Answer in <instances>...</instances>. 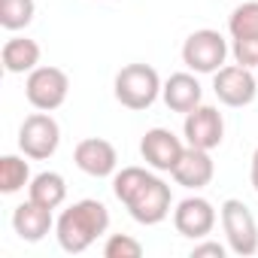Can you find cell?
Returning <instances> with one entry per match:
<instances>
[{"mask_svg": "<svg viewBox=\"0 0 258 258\" xmlns=\"http://www.w3.org/2000/svg\"><path fill=\"white\" fill-rule=\"evenodd\" d=\"M28 198L37 201V204H43V207H49V210H58V207L67 201V182H64V176L55 173V170L37 173V176L31 179V185H28Z\"/></svg>", "mask_w": 258, "mask_h": 258, "instance_id": "cell-17", "label": "cell"}, {"mask_svg": "<svg viewBox=\"0 0 258 258\" xmlns=\"http://www.w3.org/2000/svg\"><path fill=\"white\" fill-rule=\"evenodd\" d=\"M231 55H234V61H237V64H243V67L255 70V67H258V37H243V40H234Z\"/></svg>", "mask_w": 258, "mask_h": 258, "instance_id": "cell-22", "label": "cell"}, {"mask_svg": "<svg viewBox=\"0 0 258 258\" xmlns=\"http://www.w3.org/2000/svg\"><path fill=\"white\" fill-rule=\"evenodd\" d=\"M25 94H28V103L34 109H43V112H52L58 106H64L67 94H70V76L61 70V67H37L28 73V82H25Z\"/></svg>", "mask_w": 258, "mask_h": 258, "instance_id": "cell-6", "label": "cell"}, {"mask_svg": "<svg viewBox=\"0 0 258 258\" xmlns=\"http://www.w3.org/2000/svg\"><path fill=\"white\" fill-rule=\"evenodd\" d=\"M173 228L188 240H204L216 228V207L207 198H185L173 210Z\"/></svg>", "mask_w": 258, "mask_h": 258, "instance_id": "cell-12", "label": "cell"}, {"mask_svg": "<svg viewBox=\"0 0 258 258\" xmlns=\"http://www.w3.org/2000/svg\"><path fill=\"white\" fill-rule=\"evenodd\" d=\"M225 246L222 243H216V240H207L204 237V243H195V249H191V258H225Z\"/></svg>", "mask_w": 258, "mask_h": 258, "instance_id": "cell-23", "label": "cell"}, {"mask_svg": "<svg viewBox=\"0 0 258 258\" xmlns=\"http://www.w3.org/2000/svg\"><path fill=\"white\" fill-rule=\"evenodd\" d=\"M34 0H0V28L4 31H25L34 22Z\"/></svg>", "mask_w": 258, "mask_h": 258, "instance_id": "cell-19", "label": "cell"}, {"mask_svg": "<svg viewBox=\"0 0 258 258\" xmlns=\"http://www.w3.org/2000/svg\"><path fill=\"white\" fill-rule=\"evenodd\" d=\"M161 76L155 67L149 64H127L115 73V82H112V91H115V100L124 106V109H149L158 94H161Z\"/></svg>", "mask_w": 258, "mask_h": 258, "instance_id": "cell-3", "label": "cell"}, {"mask_svg": "<svg viewBox=\"0 0 258 258\" xmlns=\"http://www.w3.org/2000/svg\"><path fill=\"white\" fill-rule=\"evenodd\" d=\"M213 91L216 97L225 103V106H249L258 94V82H255V73L243 64H225L222 70L213 73Z\"/></svg>", "mask_w": 258, "mask_h": 258, "instance_id": "cell-8", "label": "cell"}, {"mask_svg": "<svg viewBox=\"0 0 258 258\" xmlns=\"http://www.w3.org/2000/svg\"><path fill=\"white\" fill-rule=\"evenodd\" d=\"M109 228V210L106 204L94 201V198H85V201H76L70 204L58 222H55V237H58V246L70 255H79L85 252L97 237H103Z\"/></svg>", "mask_w": 258, "mask_h": 258, "instance_id": "cell-2", "label": "cell"}, {"mask_svg": "<svg viewBox=\"0 0 258 258\" xmlns=\"http://www.w3.org/2000/svg\"><path fill=\"white\" fill-rule=\"evenodd\" d=\"M225 58H228V43L213 28H201L188 34V40L182 43V64L191 73H216L225 67Z\"/></svg>", "mask_w": 258, "mask_h": 258, "instance_id": "cell-5", "label": "cell"}, {"mask_svg": "<svg viewBox=\"0 0 258 258\" xmlns=\"http://www.w3.org/2000/svg\"><path fill=\"white\" fill-rule=\"evenodd\" d=\"M58 143H61V127L43 109H37L34 115H28L22 121V127H19V149L28 158H34V161L52 158L58 152Z\"/></svg>", "mask_w": 258, "mask_h": 258, "instance_id": "cell-7", "label": "cell"}, {"mask_svg": "<svg viewBox=\"0 0 258 258\" xmlns=\"http://www.w3.org/2000/svg\"><path fill=\"white\" fill-rule=\"evenodd\" d=\"M213 173H216V164H213L210 152L185 143V152H182V158L176 161V167H173L170 176H173L176 185L198 191V188H207V185L213 182Z\"/></svg>", "mask_w": 258, "mask_h": 258, "instance_id": "cell-13", "label": "cell"}, {"mask_svg": "<svg viewBox=\"0 0 258 258\" xmlns=\"http://www.w3.org/2000/svg\"><path fill=\"white\" fill-rule=\"evenodd\" d=\"M25 158H19V155H4L0 158V191L4 195H16L25 185H31V167H28Z\"/></svg>", "mask_w": 258, "mask_h": 258, "instance_id": "cell-18", "label": "cell"}, {"mask_svg": "<svg viewBox=\"0 0 258 258\" xmlns=\"http://www.w3.org/2000/svg\"><path fill=\"white\" fill-rule=\"evenodd\" d=\"M13 228H16V234L25 240V243H40L52 228H55V219H52V210L49 207H43V204H37V201H25V204H19L16 207V213H13Z\"/></svg>", "mask_w": 258, "mask_h": 258, "instance_id": "cell-14", "label": "cell"}, {"mask_svg": "<svg viewBox=\"0 0 258 258\" xmlns=\"http://www.w3.org/2000/svg\"><path fill=\"white\" fill-rule=\"evenodd\" d=\"M112 195L124 204L134 222L161 225L170 216V185L146 167H121L112 176Z\"/></svg>", "mask_w": 258, "mask_h": 258, "instance_id": "cell-1", "label": "cell"}, {"mask_svg": "<svg viewBox=\"0 0 258 258\" xmlns=\"http://www.w3.org/2000/svg\"><path fill=\"white\" fill-rule=\"evenodd\" d=\"M161 97L167 103V109L173 112H191L195 106L204 103V88L195 79V73H173L164 85H161Z\"/></svg>", "mask_w": 258, "mask_h": 258, "instance_id": "cell-15", "label": "cell"}, {"mask_svg": "<svg viewBox=\"0 0 258 258\" xmlns=\"http://www.w3.org/2000/svg\"><path fill=\"white\" fill-rule=\"evenodd\" d=\"M103 255L106 258H140L143 243L134 240L131 234H109L106 243H103Z\"/></svg>", "mask_w": 258, "mask_h": 258, "instance_id": "cell-21", "label": "cell"}, {"mask_svg": "<svg viewBox=\"0 0 258 258\" xmlns=\"http://www.w3.org/2000/svg\"><path fill=\"white\" fill-rule=\"evenodd\" d=\"M249 179H252V188L258 191V146L252 152V167H249Z\"/></svg>", "mask_w": 258, "mask_h": 258, "instance_id": "cell-24", "label": "cell"}, {"mask_svg": "<svg viewBox=\"0 0 258 258\" xmlns=\"http://www.w3.org/2000/svg\"><path fill=\"white\" fill-rule=\"evenodd\" d=\"M219 219H222V231L228 237V249L234 255H255L258 252V222L252 216V210L237 201V198H228L222 207H219Z\"/></svg>", "mask_w": 258, "mask_h": 258, "instance_id": "cell-4", "label": "cell"}, {"mask_svg": "<svg viewBox=\"0 0 258 258\" xmlns=\"http://www.w3.org/2000/svg\"><path fill=\"white\" fill-rule=\"evenodd\" d=\"M182 137H185L188 146H198V149L213 152L225 140V118H222V112L216 106H207V103L195 106L191 112H185Z\"/></svg>", "mask_w": 258, "mask_h": 258, "instance_id": "cell-9", "label": "cell"}, {"mask_svg": "<svg viewBox=\"0 0 258 258\" xmlns=\"http://www.w3.org/2000/svg\"><path fill=\"white\" fill-rule=\"evenodd\" d=\"M73 161L82 173L94 176V179H103V176H115V167H118V152L109 140L103 137H88V140H79L76 149H73Z\"/></svg>", "mask_w": 258, "mask_h": 258, "instance_id": "cell-11", "label": "cell"}, {"mask_svg": "<svg viewBox=\"0 0 258 258\" xmlns=\"http://www.w3.org/2000/svg\"><path fill=\"white\" fill-rule=\"evenodd\" d=\"M228 31L231 40H243V37H258V0L240 4L231 19H228Z\"/></svg>", "mask_w": 258, "mask_h": 258, "instance_id": "cell-20", "label": "cell"}, {"mask_svg": "<svg viewBox=\"0 0 258 258\" xmlns=\"http://www.w3.org/2000/svg\"><path fill=\"white\" fill-rule=\"evenodd\" d=\"M182 152H185V143L173 131H167V127H152V131H146L143 140H140L143 161L152 170H158V173H173V167L182 158Z\"/></svg>", "mask_w": 258, "mask_h": 258, "instance_id": "cell-10", "label": "cell"}, {"mask_svg": "<svg viewBox=\"0 0 258 258\" xmlns=\"http://www.w3.org/2000/svg\"><path fill=\"white\" fill-rule=\"evenodd\" d=\"M40 43L31 37H10L0 49V61H4V70L19 76V73H31L40 67Z\"/></svg>", "mask_w": 258, "mask_h": 258, "instance_id": "cell-16", "label": "cell"}]
</instances>
